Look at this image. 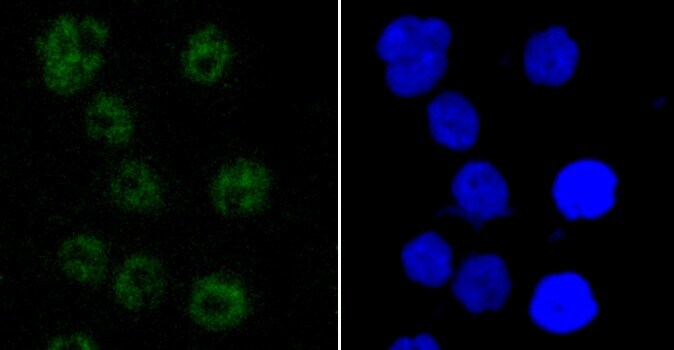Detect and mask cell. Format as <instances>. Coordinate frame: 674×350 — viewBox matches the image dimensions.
Instances as JSON below:
<instances>
[{
	"instance_id": "6da1fadb",
	"label": "cell",
	"mask_w": 674,
	"mask_h": 350,
	"mask_svg": "<svg viewBox=\"0 0 674 350\" xmlns=\"http://www.w3.org/2000/svg\"><path fill=\"white\" fill-rule=\"evenodd\" d=\"M45 87L58 96H71L85 89L102 70L101 49L85 42L79 19L69 13L58 15L35 40Z\"/></svg>"
},
{
	"instance_id": "7a4b0ae2",
	"label": "cell",
	"mask_w": 674,
	"mask_h": 350,
	"mask_svg": "<svg viewBox=\"0 0 674 350\" xmlns=\"http://www.w3.org/2000/svg\"><path fill=\"white\" fill-rule=\"evenodd\" d=\"M599 301L586 277L574 271L545 275L534 287L528 315L540 329L551 334L578 332L599 315Z\"/></svg>"
},
{
	"instance_id": "3957f363",
	"label": "cell",
	"mask_w": 674,
	"mask_h": 350,
	"mask_svg": "<svg viewBox=\"0 0 674 350\" xmlns=\"http://www.w3.org/2000/svg\"><path fill=\"white\" fill-rule=\"evenodd\" d=\"M275 177L263 160L234 157L213 173L207 188L211 209L221 218L244 220L264 213L273 198Z\"/></svg>"
},
{
	"instance_id": "277c9868",
	"label": "cell",
	"mask_w": 674,
	"mask_h": 350,
	"mask_svg": "<svg viewBox=\"0 0 674 350\" xmlns=\"http://www.w3.org/2000/svg\"><path fill=\"white\" fill-rule=\"evenodd\" d=\"M618 177L606 162L581 158L564 165L555 175L551 196L568 220H594L608 214L617 199Z\"/></svg>"
},
{
	"instance_id": "5b68a950",
	"label": "cell",
	"mask_w": 674,
	"mask_h": 350,
	"mask_svg": "<svg viewBox=\"0 0 674 350\" xmlns=\"http://www.w3.org/2000/svg\"><path fill=\"white\" fill-rule=\"evenodd\" d=\"M254 300L247 284L234 274L210 272L191 285L186 312L198 328L213 333L235 330L252 316Z\"/></svg>"
},
{
	"instance_id": "8992f818",
	"label": "cell",
	"mask_w": 674,
	"mask_h": 350,
	"mask_svg": "<svg viewBox=\"0 0 674 350\" xmlns=\"http://www.w3.org/2000/svg\"><path fill=\"white\" fill-rule=\"evenodd\" d=\"M513 288L510 269L496 253L467 256L452 276L451 293L469 313L498 312L508 302Z\"/></svg>"
},
{
	"instance_id": "52a82bcc",
	"label": "cell",
	"mask_w": 674,
	"mask_h": 350,
	"mask_svg": "<svg viewBox=\"0 0 674 350\" xmlns=\"http://www.w3.org/2000/svg\"><path fill=\"white\" fill-rule=\"evenodd\" d=\"M450 194L460 213L476 223L506 216L510 210V188L505 176L484 159L469 160L456 170Z\"/></svg>"
},
{
	"instance_id": "ba28073f",
	"label": "cell",
	"mask_w": 674,
	"mask_h": 350,
	"mask_svg": "<svg viewBox=\"0 0 674 350\" xmlns=\"http://www.w3.org/2000/svg\"><path fill=\"white\" fill-rule=\"evenodd\" d=\"M453 41L451 24L438 15L405 12L390 19L374 42L378 58L386 63L432 50H448Z\"/></svg>"
},
{
	"instance_id": "9c48e42d",
	"label": "cell",
	"mask_w": 674,
	"mask_h": 350,
	"mask_svg": "<svg viewBox=\"0 0 674 350\" xmlns=\"http://www.w3.org/2000/svg\"><path fill=\"white\" fill-rule=\"evenodd\" d=\"M236 58V45L227 31L217 23L205 22L187 35L178 62L187 81L211 87L228 76Z\"/></svg>"
},
{
	"instance_id": "30bf717a",
	"label": "cell",
	"mask_w": 674,
	"mask_h": 350,
	"mask_svg": "<svg viewBox=\"0 0 674 350\" xmlns=\"http://www.w3.org/2000/svg\"><path fill=\"white\" fill-rule=\"evenodd\" d=\"M579 57V45L567 28L551 25L526 40L522 63L526 76L534 84L560 86L575 73Z\"/></svg>"
},
{
	"instance_id": "8fae6325",
	"label": "cell",
	"mask_w": 674,
	"mask_h": 350,
	"mask_svg": "<svg viewBox=\"0 0 674 350\" xmlns=\"http://www.w3.org/2000/svg\"><path fill=\"white\" fill-rule=\"evenodd\" d=\"M428 132L446 149L464 152L478 141L481 118L474 103L456 89H443L425 107Z\"/></svg>"
},
{
	"instance_id": "7c38bea8",
	"label": "cell",
	"mask_w": 674,
	"mask_h": 350,
	"mask_svg": "<svg viewBox=\"0 0 674 350\" xmlns=\"http://www.w3.org/2000/svg\"><path fill=\"white\" fill-rule=\"evenodd\" d=\"M167 288L162 261L153 254L136 252L117 270L112 291L117 303L126 310L139 312L156 306Z\"/></svg>"
},
{
	"instance_id": "4fadbf2b",
	"label": "cell",
	"mask_w": 674,
	"mask_h": 350,
	"mask_svg": "<svg viewBox=\"0 0 674 350\" xmlns=\"http://www.w3.org/2000/svg\"><path fill=\"white\" fill-rule=\"evenodd\" d=\"M399 258L405 276L425 288L443 287L454 274V250L435 230L422 231L409 239Z\"/></svg>"
},
{
	"instance_id": "5bb4252c",
	"label": "cell",
	"mask_w": 674,
	"mask_h": 350,
	"mask_svg": "<svg viewBox=\"0 0 674 350\" xmlns=\"http://www.w3.org/2000/svg\"><path fill=\"white\" fill-rule=\"evenodd\" d=\"M108 191L117 207L132 213H152L165 200L161 178L147 162L137 158H128L114 168Z\"/></svg>"
},
{
	"instance_id": "9a60e30c",
	"label": "cell",
	"mask_w": 674,
	"mask_h": 350,
	"mask_svg": "<svg viewBox=\"0 0 674 350\" xmlns=\"http://www.w3.org/2000/svg\"><path fill=\"white\" fill-rule=\"evenodd\" d=\"M448 67V50H432L386 63L383 78L393 94L413 97L432 90Z\"/></svg>"
},
{
	"instance_id": "2e32d148",
	"label": "cell",
	"mask_w": 674,
	"mask_h": 350,
	"mask_svg": "<svg viewBox=\"0 0 674 350\" xmlns=\"http://www.w3.org/2000/svg\"><path fill=\"white\" fill-rule=\"evenodd\" d=\"M83 126L88 138L110 146L127 145L135 133L129 107L122 98L108 91H100L88 101Z\"/></svg>"
},
{
	"instance_id": "e0dca14e",
	"label": "cell",
	"mask_w": 674,
	"mask_h": 350,
	"mask_svg": "<svg viewBox=\"0 0 674 350\" xmlns=\"http://www.w3.org/2000/svg\"><path fill=\"white\" fill-rule=\"evenodd\" d=\"M57 255L65 275L79 284L98 285L107 277V246L93 233L81 232L67 237L60 244Z\"/></svg>"
},
{
	"instance_id": "ac0fdd59",
	"label": "cell",
	"mask_w": 674,
	"mask_h": 350,
	"mask_svg": "<svg viewBox=\"0 0 674 350\" xmlns=\"http://www.w3.org/2000/svg\"><path fill=\"white\" fill-rule=\"evenodd\" d=\"M80 31L83 39L89 45L101 49L110 38V28L101 18L85 15L79 19Z\"/></svg>"
},
{
	"instance_id": "d6986e66",
	"label": "cell",
	"mask_w": 674,
	"mask_h": 350,
	"mask_svg": "<svg viewBox=\"0 0 674 350\" xmlns=\"http://www.w3.org/2000/svg\"><path fill=\"white\" fill-rule=\"evenodd\" d=\"M46 348L50 350H95L99 346L90 334L79 331L53 336L47 341Z\"/></svg>"
},
{
	"instance_id": "ffe728a7",
	"label": "cell",
	"mask_w": 674,
	"mask_h": 350,
	"mask_svg": "<svg viewBox=\"0 0 674 350\" xmlns=\"http://www.w3.org/2000/svg\"><path fill=\"white\" fill-rule=\"evenodd\" d=\"M391 350H439L440 341L429 332H419L413 336L402 335L395 338L389 345Z\"/></svg>"
}]
</instances>
